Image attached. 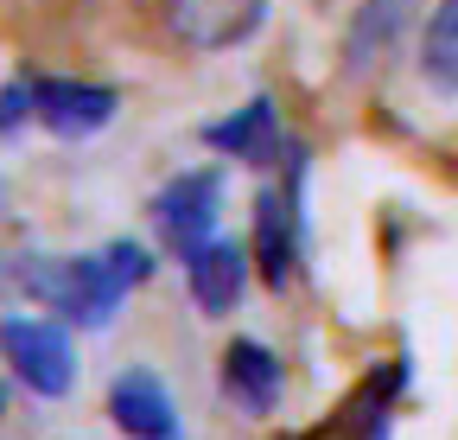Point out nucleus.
<instances>
[{
    "label": "nucleus",
    "instance_id": "nucleus-3",
    "mask_svg": "<svg viewBox=\"0 0 458 440\" xmlns=\"http://www.w3.org/2000/svg\"><path fill=\"white\" fill-rule=\"evenodd\" d=\"M159 20L185 51H236L261 32L267 0H159Z\"/></svg>",
    "mask_w": 458,
    "mask_h": 440
},
{
    "label": "nucleus",
    "instance_id": "nucleus-10",
    "mask_svg": "<svg viewBox=\"0 0 458 440\" xmlns=\"http://www.w3.org/2000/svg\"><path fill=\"white\" fill-rule=\"evenodd\" d=\"M204 141H210L216 153L249 160V167H274V153H280V116H274V102H267V96H255V102L236 108L229 122H210Z\"/></svg>",
    "mask_w": 458,
    "mask_h": 440
},
{
    "label": "nucleus",
    "instance_id": "nucleus-1",
    "mask_svg": "<svg viewBox=\"0 0 458 440\" xmlns=\"http://www.w3.org/2000/svg\"><path fill=\"white\" fill-rule=\"evenodd\" d=\"M153 274V255L140 243H108L102 255H57V262H26L20 288L45 300L51 313H64L77 325H108L140 281Z\"/></svg>",
    "mask_w": 458,
    "mask_h": 440
},
{
    "label": "nucleus",
    "instance_id": "nucleus-5",
    "mask_svg": "<svg viewBox=\"0 0 458 440\" xmlns=\"http://www.w3.org/2000/svg\"><path fill=\"white\" fill-rule=\"evenodd\" d=\"M32 90V116L51 128V134H64V141H83L96 128L114 122V90L102 83H71V77H38L26 83Z\"/></svg>",
    "mask_w": 458,
    "mask_h": 440
},
{
    "label": "nucleus",
    "instance_id": "nucleus-9",
    "mask_svg": "<svg viewBox=\"0 0 458 440\" xmlns=\"http://www.w3.org/2000/svg\"><path fill=\"white\" fill-rule=\"evenodd\" d=\"M414 7H420V0H363L357 20H351V39H344V71H351V77L376 71L401 45V32L414 26Z\"/></svg>",
    "mask_w": 458,
    "mask_h": 440
},
{
    "label": "nucleus",
    "instance_id": "nucleus-13",
    "mask_svg": "<svg viewBox=\"0 0 458 440\" xmlns=\"http://www.w3.org/2000/svg\"><path fill=\"white\" fill-rule=\"evenodd\" d=\"M0 217H7V179H0Z\"/></svg>",
    "mask_w": 458,
    "mask_h": 440
},
{
    "label": "nucleus",
    "instance_id": "nucleus-6",
    "mask_svg": "<svg viewBox=\"0 0 458 440\" xmlns=\"http://www.w3.org/2000/svg\"><path fill=\"white\" fill-rule=\"evenodd\" d=\"M108 415L128 440H179V409H172V390L159 383V370L134 364L114 376L108 390Z\"/></svg>",
    "mask_w": 458,
    "mask_h": 440
},
{
    "label": "nucleus",
    "instance_id": "nucleus-8",
    "mask_svg": "<svg viewBox=\"0 0 458 440\" xmlns=\"http://www.w3.org/2000/svg\"><path fill=\"white\" fill-rule=\"evenodd\" d=\"M185 281H191V300L216 319V313H229L242 300V288H249V249L242 243H223V237H210L204 249H191L185 255Z\"/></svg>",
    "mask_w": 458,
    "mask_h": 440
},
{
    "label": "nucleus",
    "instance_id": "nucleus-7",
    "mask_svg": "<svg viewBox=\"0 0 458 440\" xmlns=\"http://www.w3.org/2000/svg\"><path fill=\"white\" fill-rule=\"evenodd\" d=\"M223 396L236 402L242 415H274L286 396V370L261 339H236L223 351Z\"/></svg>",
    "mask_w": 458,
    "mask_h": 440
},
{
    "label": "nucleus",
    "instance_id": "nucleus-2",
    "mask_svg": "<svg viewBox=\"0 0 458 440\" xmlns=\"http://www.w3.org/2000/svg\"><path fill=\"white\" fill-rule=\"evenodd\" d=\"M0 358L32 396H71L77 383V351L57 319H0Z\"/></svg>",
    "mask_w": 458,
    "mask_h": 440
},
{
    "label": "nucleus",
    "instance_id": "nucleus-4",
    "mask_svg": "<svg viewBox=\"0 0 458 440\" xmlns=\"http://www.w3.org/2000/svg\"><path fill=\"white\" fill-rule=\"evenodd\" d=\"M216 204H223V173L198 167V173H179L159 198H153V224L165 237L172 255H191L216 237Z\"/></svg>",
    "mask_w": 458,
    "mask_h": 440
},
{
    "label": "nucleus",
    "instance_id": "nucleus-12",
    "mask_svg": "<svg viewBox=\"0 0 458 440\" xmlns=\"http://www.w3.org/2000/svg\"><path fill=\"white\" fill-rule=\"evenodd\" d=\"M420 77L433 90H458V0H439L433 20H427V39H420Z\"/></svg>",
    "mask_w": 458,
    "mask_h": 440
},
{
    "label": "nucleus",
    "instance_id": "nucleus-11",
    "mask_svg": "<svg viewBox=\"0 0 458 440\" xmlns=\"http://www.w3.org/2000/svg\"><path fill=\"white\" fill-rule=\"evenodd\" d=\"M293 185L286 192H261L255 198V255H261V281L267 288H286L293 274Z\"/></svg>",
    "mask_w": 458,
    "mask_h": 440
}]
</instances>
